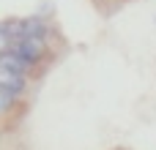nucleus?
Segmentation results:
<instances>
[{
  "label": "nucleus",
  "instance_id": "2",
  "mask_svg": "<svg viewBox=\"0 0 156 150\" xmlns=\"http://www.w3.org/2000/svg\"><path fill=\"white\" fill-rule=\"evenodd\" d=\"M25 87H27V79H25V74H19V71H14V68H5V66H0V90H5V93H11V96H22L25 93Z\"/></svg>",
  "mask_w": 156,
  "mask_h": 150
},
{
  "label": "nucleus",
  "instance_id": "3",
  "mask_svg": "<svg viewBox=\"0 0 156 150\" xmlns=\"http://www.w3.org/2000/svg\"><path fill=\"white\" fill-rule=\"evenodd\" d=\"M0 66H5V68H14V71H19V74H27V66L8 49V52H0Z\"/></svg>",
  "mask_w": 156,
  "mask_h": 150
},
{
  "label": "nucleus",
  "instance_id": "1",
  "mask_svg": "<svg viewBox=\"0 0 156 150\" xmlns=\"http://www.w3.org/2000/svg\"><path fill=\"white\" fill-rule=\"evenodd\" d=\"M44 49H47V38L44 36H22V38H14V55L27 66H38V60L44 57Z\"/></svg>",
  "mask_w": 156,
  "mask_h": 150
},
{
  "label": "nucleus",
  "instance_id": "4",
  "mask_svg": "<svg viewBox=\"0 0 156 150\" xmlns=\"http://www.w3.org/2000/svg\"><path fill=\"white\" fill-rule=\"evenodd\" d=\"M14 101H16V96H11V93L0 90V112H8V109L14 107Z\"/></svg>",
  "mask_w": 156,
  "mask_h": 150
}]
</instances>
